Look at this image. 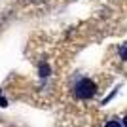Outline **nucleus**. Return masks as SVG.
<instances>
[{"label":"nucleus","mask_w":127,"mask_h":127,"mask_svg":"<svg viewBox=\"0 0 127 127\" xmlns=\"http://www.w3.org/2000/svg\"><path fill=\"white\" fill-rule=\"evenodd\" d=\"M74 97L76 99H82V101H87L97 93V84L89 78H80L74 84Z\"/></svg>","instance_id":"nucleus-1"},{"label":"nucleus","mask_w":127,"mask_h":127,"mask_svg":"<svg viewBox=\"0 0 127 127\" xmlns=\"http://www.w3.org/2000/svg\"><path fill=\"white\" fill-rule=\"evenodd\" d=\"M49 72H51V68H49L48 63H42L40 64V68H38V74H40V78H48Z\"/></svg>","instance_id":"nucleus-2"},{"label":"nucleus","mask_w":127,"mask_h":127,"mask_svg":"<svg viewBox=\"0 0 127 127\" xmlns=\"http://www.w3.org/2000/svg\"><path fill=\"white\" fill-rule=\"evenodd\" d=\"M118 53H120V57H122L123 61H127V42L120 46V49H118Z\"/></svg>","instance_id":"nucleus-3"},{"label":"nucleus","mask_w":127,"mask_h":127,"mask_svg":"<svg viewBox=\"0 0 127 127\" xmlns=\"http://www.w3.org/2000/svg\"><path fill=\"white\" fill-rule=\"evenodd\" d=\"M104 127H123V125H122V123H120V122H116V120H110V122L106 123Z\"/></svg>","instance_id":"nucleus-4"},{"label":"nucleus","mask_w":127,"mask_h":127,"mask_svg":"<svg viewBox=\"0 0 127 127\" xmlns=\"http://www.w3.org/2000/svg\"><path fill=\"white\" fill-rule=\"evenodd\" d=\"M0 106H2V108H4V106H8V101H6V99H0Z\"/></svg>","instance_id":"nucleus-5"},{"label":"nucleus","mask_w":127,"mask_h":127,"mask_svg":"<svg viewBox=\"0 0 127 127\" xmlns=\"http://www.w3.org/2000/svg\"><path fill=\"white\" fill-rule=\"evenodd\" d=\"M122 125H123V127H127V116L123 118V122H122Z\"/></svg>","instance_id":"nucleus-6"}]
</instances>
